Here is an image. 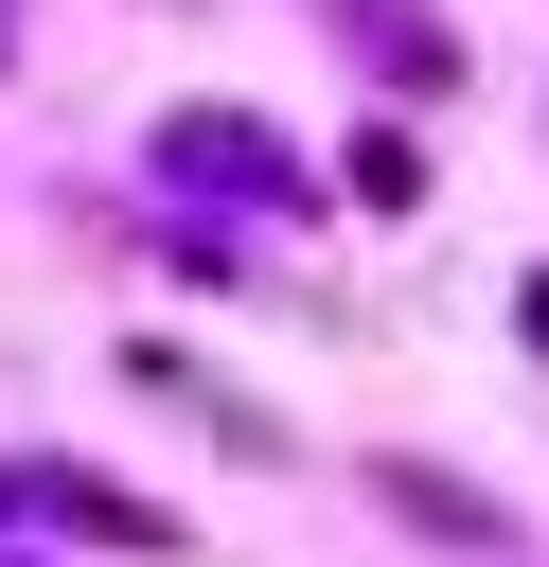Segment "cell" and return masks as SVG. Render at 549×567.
Listing matches in <instances>:
<instances>
[{
	"label": "cell",
	"mask_w": 549,
	"mask_h": 567,
	"mask_svg": "<svg viewBox=\"0 0 549 567\" xmlns=\"http://www.w3.org/2000/svg\"><path fill=\"white\" fill-rule=\"evenodd\" d=\"M531 337H549V284H531Z\"/></svg>",
	"instance_id": "obj_1"
}]
</instances>
